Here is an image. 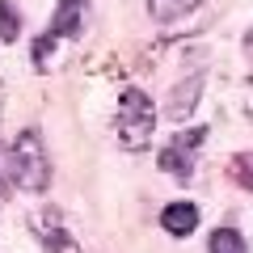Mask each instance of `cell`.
I'll return each mask as SVG.
<instances>
[{"instance_id": "cell-1", "label": "cell", "mask_w": 253, "mask_h": 253, "mask_svg": "<svg viewBox=\"0 0 253 253\" xmlns=\"http://www.w3.org/2000/svg\"><path fill=\"white\" fill-rule=\"evenodd\" d=\"M9 169H13V181L30 194H42L51 186V156H46V144H42V131L38 126H26L9 148Z\"/></svg>"}, {"instance_id": "cell-2", "label": "cell", "mask_w": 253, "mask_h": 253, "mask_svg": "<svg viewBox=\"0 0 253 253\" xmlns=\"http://www.w3.org/2000/svg\"><path fill=\"white\" fill-rule=\"evenodd\" d=\"M152 131H156L152 97L144 89H126L118 97V144L131 148V152H144L152 144Z\"/></svg>"}, {"instance_id": "cell-3", "label": "cell", "mask_w": 253, "mask_h": 253, "mask_svg": "<svg viewBox=\"0 0 253 253\" xmlns=\"http://www.w3.org/2000/svg\"><path fill=\"white\" fill-rule=\"evenodd\" d=\"M203 139H207L203 126H190V131L173 135V144L161 148V169L169 173V177H177V181H190L194 177V152H199Z\"/></svg>"}, {"instance_id": "cell-4", "label": "cell", "mask_w": 253, "mask_h": 253, "mask_svg": "<svg viewBox=\"0 0 253 253\" xmlns=\"http://www.w3.org/2000/svg\"><path fill=\"white\" fill-rule=\"evenodd\" d=\"M30 224H34V236L42 241L46 253H81V249H76V241L68 236V228H63V215L55 207H42Z\"/></svg>"}, {"instance_id": "cell-5", "label": "cell", "mask_w": 253, "mask_h": 253, "mask_svg": "<svg viewBox=\"0 0 253 253\" xmlns=\"http://www.w3.org/2000/svg\"><path fill=\"white\" fill-rule=\"evenodd\" d=\"M199 93H203V72H194V76H186V81H177V84H173L169 106H165V114H169L173 123H186L190 110L199 106Z\"/></svg>"}, {"instance_id": "cell-6", "label": "cell", "mask_w": 253, "mask_h": 253, "mask_svg": "<svg viewBox=\"0 0 253 253\" xmlns=\"http://www.w3.org/2000/svg\"><path fill=\"white\" fill-rule=\"evenodd\" d=\"M84 13H89V0H59L51 17V34L55 38H76L84 26Z\"/></svg>"}, {"instance_id": "cell-7", "label": "cell", "mask_w": 253, "mask_h": 253, "mask_svg": "<svg viewBox=\"0 0 253 253\" xmlns=\"http://www.w3.org/2000/svg\"><path fill=\"white\" fill-rule=\"evenodd\" d=\"M161 228L169 236H190L194 232V228H199V207H194V203H169V207L161 211Z\"/></svg>"}, {"instance_id": "cell-8", "label": "cell", "mask_w": 253, "mask_h": 253, "mask_svg": "<svg viewBox=\"0 0 253 253\" xmlns=\"http://www.w3.org/2000/svg\"><path fill=\"white\" fill-rule=\"evenodd\" d=\"M148 9H152V17L161 26H173V21H181L186 13L199 9V0H148Z\"/></svg>"}, {"instance_id": "cell-9", "label": "cell", "mask_w": 253, "mask_h": 253, "mask_svg": "<svg viewBox=\"0 0 253 253\" xmlns=\"http://www.w3.org/2000/svg\"><path fill=\"white\" fill-rule=\"evenodd\" d=\"M207 253H249V241H245L236 228H215V232H211Z\"/></svg>"}, {"instance_id": "cell-10", "label": "cell", "mask_w": 253, "mask_h": 253, "mask_svg": "<svg viewBox=\"0 0 253 253\" xmlns=\"http://www.w3.org/2000/svg\"><path fill=\"white\" fill-rule=\"evenodd\" d=\"M17 34H21L17 0H0V42H17Z\"/></svg>"}, {"instance_id": "cell-11", "label": "cell", "mask_w": 253, "mask_h": 253, "mask_svg": "<svg viewBox=\"0 0 253 253\" xmlns=\"http://www.w3.org/2000/svg\"><path fill=\"white\" fill-rule=\"evenodd\" d=\"M51 59H55V34L34 38V68H38V72H46V68H51Z\"/></svg>"}, {"instance_id": "cell-12", "label": "cell", "mask_w": 253, "mask_h": 253, "mask_svg": "<svg viewBox=\"0 0 253 253\" xmlns=\"http://www.w3.org/2000/svg\"><path fill=\"white\" fill-rule=\"evenodd\" d=\"M232 177L241 181L245 190H253V156H249V152H241V156L232 161Z\"/></svg>"}, {"instance_id": "cell-13", "label": "cell", "mask_w": 253, "mask_h": 253, "mask_svg": "<svg viewBox=\"0 0 253 253\" xmlns=\"http://www.w3.org/2000/svg\"><path fill=\"white\" fill-rule=\"evenodd\" d=\"M9 190H13V169H9V161H4V152H0V207L9 203Z\"/></svg>"}, {"instance_id": "cell-14", "label": "cell", "mask_w": 253, "mask_h": 253, "mask_svg": "<svg viewBox=\"0 0 253 253\" xmlns=\"http://www.w3.org/2000/svg\"><path fill=\"white\" fill-rule=\"evenodd\" d=\"M245 59H249V68H253V30L245 34Z\"/></svg>"}, {"instance_id": "cell-15", "label": "cell", "mask_w": 253, "mask_h": 253, "mask_svg": "<svg viewBox=\"0 0 253 253\" xmlns=\"http://www.w3.org/2000/svg\"><path fill=\"white\" fill-rule=\"evenodd\" d=\"M245 110H249V118H253V81H249V89H245Z\"/></svg>"}, {"instance_id": "cell-16", "label": "cell", "mask_w": 253, "mask_h": 253, "mask_svg": "<svg viewBox=\"0 0 253 253\" xmlns=\"http://www.w3.org/2000/svg\"><path fill=\"white\" fill-rule=\"evenodd\" d=\"M249 253H253V245H249Z\"/></svg>"}]
</instances>
